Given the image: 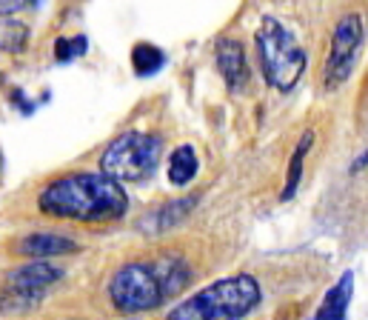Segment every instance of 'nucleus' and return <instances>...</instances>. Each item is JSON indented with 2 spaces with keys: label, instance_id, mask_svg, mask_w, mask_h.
<instances>
[{
  "label": "nucleus",
  "instance_id": "obj_6",
  "mask_svg": "<svg viewBox=\"0 0 368 320\" xmlns=\"http://www.w3.org/2000/svg\"><path fill=\"white\" fill-rule=\"evenodd\" d=\"M365 41V26L362 18L357 12H348L337 21L334 35H331V52L325 60V72H323V83L325 89H337L340 83L348 80V75L354 72L357 60H359V49Z\"/></svg>",
  "mask_w": 368,
  "mask_h": 320
},
{
  "label": "nucleus",
  "instance_id": "obj_1",
  "mask_svg": "<svg viewBox=\"0 0 368 320\" xmlns=\"http://www.w3.org/2000/svg\"><path fill=\"white\" fill-rule=\"evenodd\" d=\"M192 280L186 257L174 252H160L123 263L109 280V300L123 314L151 311L174 300Z\"/></svg>",
  "mask_w": 368,
  "mask_h": 320
},
{
  "label": "nucleus",
  "instance_id": "obj_3",
  "mask_svg": "<svg viewBox=\"0 0 368 320\" xmlns=\"http://www.w3.org/2000/svg\"><path fill=\"white\" fill-rule=\"evenodd\" d=\"M260 297L257 277L232 274L177 303L166 320H246L260 306Z\"/></svg>",
  "mask_w": 368,
  "mask_h": 320
},
{
  "label": "nucleus",
  "instance_id": "obj_4",
  "mask_svg": "<svg viewBox=\"0 0 368 320\" xmlns=\"http://www.w3.org/2000/svg\"><path fill=\"white\" fill-rule=\"evenodd\" d=\"M254 43H257V60L269 86L280 92H291L305 72V52L297 43L294 32L277 18L266 15L260 21Z\"/></svg>",
  "mask_w": 368,
  "mask_h": 320
},
{
  "label": "nucleus",
  "instance_id": "obj_17",
  "mask_svg": "<svg viewBox=\"0 0 368 320\" xmlns=\"http://www.w3.org/2000/svg\"><path fill=\"white\" fill-rule=\"evenodd\" d=\"M26 6H38V4H26V0H12V4H0V15H12V12H21Z\"/></svg>",
  "mask_w": 368,
  "mask_h": 320
},
{
  "label": "nucleus",
  "instance_id": "obj_7",
  "mask_svg": "<svg viewBox=\"0 0 368 320\" xmlns=\"http://www.w3.org/2000/svg\"><path fill=\"white\" fill-rule=\"evenodd\" d=\"M63 277V269L52 260H29L6 272L4 277V297L6 303H15L18 309L35 306L43 300V294Z\"/></svg>",
  "mask_w": 368,
  "mask_h": 320
},
{
  "label": "nucleus",
  "instance_id": "obj_2",
  "mask_svg": "<svg viewBox=\"0 0 368 320\" xmlns=\"http://www.w3.org/2000/svg\"><path fill=\"white\" fill-rule=\"evenodd\" d=\"M38 209L58 220L109 223L129 212V195L103 172H72L40 189Z\"/></svg>",
  "mask_w": 368,
  "mask_h": 320
},
{
  "label": "nucleus",
  "instance_id": "obj_18",
  "mask_svg": "<svg viewBox=\"0 0 368 320\" xmlns=\"http://www.w3.org/2000/svg\"><path fill=\"white\" fill-rule=\"evenodd\" d=\"M368 166V151H362L357 160H354V164H351V175H357V172H362Z\"/></svg>",
  "mask_w": 368,
  "mask_h": 320
},
{
  "label": "nucleus",
  "instance_id": "obj_16",
  "mask_svg": "<svg viewBox=\"0 0 368 320\" xmlns=\"http://www.w3.org/2000/svg\"><path fill=\"white\" fill-rule=\"evenodd\" d=\"M55 58H58L60 63H66V60H72V58H75V52H72V41H69V38H58V43H55Z\"/></svg>",
  "mask_w": 368,
  "mask_h": 320
},
{
  "label": "nucleus",
  "instance_id": "obj_15",
  "mask_svg": "<svg viewBox=\"0 0 368 320\" xmlns=\"http://www.w3.org/2000/svg\"><path fill=\"white\" fill-rule=\"evenodd\" d=\"M29 46V26L21 21H0V52L6 55H21Z\"/></svg>",
  "mask_w": 368,
  "mask_h": 320
},
{
  "label": "nucleus",
  "instance_id": "obj_13",
  "mask_svg": "<svg viewBox=\"0 0 368 320\" xmlns=\"http://www.w3.org/2000/svg\"><path fill=\"white\" fill-rule=\"evenodd\" d=\"M311 143H314V132H305V134H303V140H300V146L294 149V154H291V160H288L286 186H283L280 201H291V198L297 195V189H300V178H303V164H305V154H308Z\"/></svg>",
  "mask_w": 368,
  "mask_h": 320
},
{
  "label": "nucleus",
  "instance_id": "obj_11",
  "mask_svg": "<svg viewBox=\"0 0 368 320\" xmlns=\"http://www.w3.org/2000/svg\"><path fill=\"white\" fill-rule=\"evenodd\" d=\"M351 294H354V272H345V274L323 294V303L317 306V311L311 314V320H348Z\"/></svg>",
  "mask_w": 368,
  "mask_h": 320
},
{
  "label": "nucleus",
  "instance_id": "obj_14",
  "mask_svg": "<svg viewBox=\"0 0 368 320\" xmlns=\"http://www.w3.org/2000/svg\"><path fill=\"white\" fill-rule=\"evenodd\" d=\"M131 66L140 78H151L166 66V55L163 49H157L154 43H134L131 49Z\"/></svg>",
  "mask_w": 368,
  "mask_h": 320
},
{
  "label": "nucleus",
  "instance_id": "obj_9",
  "mask_svg": "<svg viewBox=\"0 0 368 320\" xmlns=\"http://www.w3.org/2000/svg\"><path fill=\"white\" fill-rule=\"evenodd\" d=\"M197 203H200V192L186 195V198H177V201H168V203L157 206L154 212H148V215L137 223V229L146 232V235H163V232H168V229H174L177 223L186 220Z\"/></svg>",
  "mask_w": 368,
  "mask_h": 320
},
{
  "label": "nucleus",
  "instance_id": "obj_12",
  "mask_svg": "<svg viewBox=\"0 0 368 320\" xmlns=\"http://www.w3.org/2000/svg\"><path fill=\"white\" fill-rule=\"evenodd\" d=\"M197 169H200V160H197V151L186 143V146H177L168 157V166H166V175L171 181V186H189L195 178H197Z\"/></svg>",
  "mask_w": 368,
  "mask_h": 320
},
{
  "label": "nucleus",
  "instance_id": "obj_8",
  "mask_svg": "<svg viewBox=\"0 0 368 320\" xmlns=\"http://www.w3.org/2000/svg\"><path fill=\"white\" fill-rule=\"evenodd\" d=\"M215 63H217V72L223 75L226 86L232 92H243L251 72H249V60H246V49L240 41L234 38H223L217 41V49H215Z\"/></svg>",
  "mask_w": 368,
  "mask_h": 320
},
{
  "label": "nucleus",
  "instance_id": "obj_10",
  "mask_svg": "<svg viewBox=\"0 0 368 320\" xmlns=\"http://www.w3.org/2000/svg\"><path fill=\"white\" fill-rule=\"evenodd\" d=\"M15 255L21 257H35V260H46V257H60V255H72L77 252V240L60 235V232H35L21 238L15 246Z\"/></svg>",
  "mask_w": 368,
  "mask_h": 320
},
{
  "label": "nucleus",
  "instance_id": "obj_5",
  "mask_svg": "<svg viewBox=\"0 0 368 320\" xmlns=\"http://www.w3.org/2000/svg\"><path fill=\"white\" fill-rule=\"evenodd\" d=\"M163 137L151 132H126L100 154V172L117 183H140L154 175L163 157Z\"/></svg>",
  "mask_w": 368,
  "mask_h": 320
}]
</instances>
